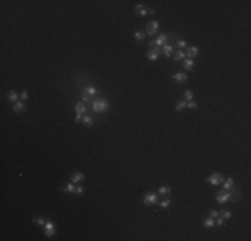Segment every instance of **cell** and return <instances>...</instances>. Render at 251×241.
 <instances>
[{"instance_id":"8","label":"cell","mask_w":251,"mask_h":241,"mask_svg":"<svg viewBox=\"0 0 251 241\" xmlns=\"http://www.w3.org/2000/svg\"><path fill=\"white\" fill-rule=\"evenodd\" d=\"M172 79H174L176 83H184V82H187V75L184 74V72H176V74H174V76H172Z\"/></svg>"},{"instance_id":"20","label":"cell","mask_w":251,"mask_h":241,"mask_svg":"<svg viewBox=\"0 0 251 241\" xmlns=\"http://www.w3.org/2000/svg\"><path fill=\"white\" fill-rule=\"evenodd\" d=\"M19 99V94L16 91H9L8 93V102H17Z\"/></svg>"},{"instance_id":"35","label":"cell","mask_w":251,"mask_h":241,"mask_svg":"<svg viewBox=\"0 0 251 241\" xmlns=\"http://www.w3.org/2000/svg\"><path fill=\"white\" fill-rule=\"evenodd\" d=\"M20 98H22V99H27V98H28L27 90H23V91H22V94H20Z\"/></svg>"},{"instance_id":"34","label":"cell","mask_w":251,"mask_h":241,"mask_svg":"<svg viewBox=\"0 0 251 241\" xmlns=\"http://www.w3.org/2000/svg\"><path fill=\"white\" fill-rule=\"evenodd\" d=\"M176 44H178L180 48H184V47L187 46V43H186L184 40H178V42H176Z\"/></svg>"},{"instance_id":"3","label":"cell","mask_w":251,"mask_h":241,"mask_svg":"<svg viewBox=\"0 0 251 241\" xmlns=\"http://www.w3.org/2000/svg\"><path fill=\"white\" fill-rule=\"evenodd\" d=\"M158 30H159V23L156 20H151V22H148L146 24V35L148 36L155 35L158 32Z\"/></svg>"},{"instance_id":"29","label":"cell","mask_w":251,"mask_h":241,"mask_svg":"<svg viewBox=\"0 0 251 241\" xmlns=\"http://www.w3.org/2000/svg\"><path fill=\"white\" fill-rule=\"evenodd\" d=\"M170 205H171V201H170V200H164V201H162L160 204H159V206H160L162 209H166V208H168Z\"/></svg>"},{"instance_id":"18","label":"cell","mask_w":251,"mask_h":241,"mask_svg":"<svg viewBox=\"0 0 251 241\" xmlns=\"http://www.w3.org/2000/svg\"><path fill=\"white\" fill-rule=\"evenodd\" d=\"M75 189H76L75 183L70 182V183H67L66 186L63 188V192H67V193H75Z\"/></svg>"},{"instance_id":"11","label":"cell","mask_w":251,"mask_h":241,"mask_svg":"<svg viewBox=\"0 0 251 241\" xmlns=\"http://www.w3.org/2000/svg\"><path fill=\"white\" fill-rule=\"evenodd\" d=\"M198 51H199V48H198L196 46L190 47L188 50H187V56H188V59H194V58H195V56L198 55Z\"/></svg>"},{"instance_id":"32","label":"cell","mask_w":251,"mask_h":241,"mask_svg":"<svg viewBox=\"0 0 251 241\" xmlns=\"http://www.w3.org/2000/svg\"><path fill=\"white\" fill-rule=\"evenodd\" d=\"M210 217H213V218H216V217H219V212H216L215 209H211L210 210Z\"/></svg>"},{"instance_id":"37","label":"cell","mask_w":251,"mask_h":241,"mask_svg":"<svg viewBox=\"0 0 251 241\" xmlns=\"http://www.w3.org/2000/svg\"><path fill=\"white\" fill-rule=\"evenodd\" d=\"M142 8H144V5H143V4H138V5H136V7H135V12L140 11Z\"/></svg>"},{"instance_id":"39","label":"cell","mask_w":251,"mask_h":241,"mask_svg":"<svg viewBox=\"0 0 251 241\" xmlns=\"http://www.w3.org/2000/svg\"><path fill=\"white\" fill-rule=\"evenodd\" d=\"M155 14V9H150V11H148V15H154Z\"/></svg>"},{"instance_id":"10","label":"cell","mask_w":251,"mask_h":241,"mask_svg":"<svg viewBox=\"0 0 251 241\" xmlns=\"http://www.w3.org/2000/svg\"><path fill=\"white\" fill-rule=\"evenodd\" d=\"M83 179H84V174H83V173H79V171L72 173V175H71V181H72L73 183L80 182V181H83Z\"/></svg>"},{"instance_id":"5","label":"cell","mask_w":251,"mask_h":241,"mask_svg":"<svg viewBox=\"0 0 251 241\" xmlns=\"http://www.w3.org/2000/svg\"><path fill=\"white\" fill-rule=\"evenodd\" d=\"M75 110H76V118H75V122L79 123V122L81 120V118H83V115L87 113V107H85V105H83V102H79V103H76Z\"/></svg>"},{"instance_id":"15","label":"cell","mask_w":251,"mask_h":241,"mask_svg":"<svg viewBox=\"0 0 251 241\" xmlns=\"http://www.w3.org/2000/svg\"><path fill=\"white\" fill-rule=\"evenodd\" d=\"M81 119H83V125H85V126H94V125H95L94 119L89 117V115H87V114H84Z\"/></svg>"},{"instance_id":"25","label":"cell","mask_w":251,"mask_h":241,"mask_svg":"<svg viewBox=\"0 0 251 241\" xmlns=\"http://www.w3.org/2000/svg\"><path fill=\"white\" fill-rule=\"evenodd\" d=\"M182 59H184V52L180 50L176 51V54H175L174 56V60H176V62H179V60H182Z\"/></svg>"},{"instance_id":"4","label":"cell","mask_w":251,"mask_h":241,"mask_svg":"<svg viewBox=\"0 0 251 241\" xmlns=\"http://www.w3.org/2000/svg\"><path fill=\"white\" fill-rule=\"evenodd\" d=\"M216 202H219V204H224V202L230 201V200H232V193H228L227 190H219L218 192V196L215 197Z\"/></svg>"},{"instance_id":"36","label":"cell","mask_w":251,"mask_h":241,"mask_svg":"<svg viewBox=\"0 0 251 241\" xmlns=\"http://www.w3.org/2000/svg\"><path fill=\"white\" fill-rule=\"evenodd\" d=\"M223 224H224V218H223V217L218 218V221H216V225H218V226H222Z\"/></svg>"},{"instance_id":"17","label":"cell","mask_w":251,"mask_h":241,"mask_svg":"<svg viewBox=\"0 0 251 241\" xmlns=\"http://www.w3.org/2000/svg\"><path fill=\"white\" fill-rule=\"evenodd\" d=\"M146 58L148 59V60H152V62H154V60H158L159 54H156V52H154L152 50H150V51H148V52L146 54Z\"/></svg>"},{"instance_id":"28","label":"cell","mask_w":251,"mask_h":241,"mask_svg":"<svg viewBox=\"0 0 251 241\" xmlns=\"http://www.w3.org/2000/svg\"><path fill=\"white\" fill-rule=\"evenodd\" d=\"M136 15H138V16H140V18H143V16L148 15V9H147L146 7H144V8H142L140 11H138V12H136Z\"/></svg>"},{"instance_id":"26","label":"cell","mask_w":251,"mask_h":241,"mask_svg":"<svg viewBox=\"0 0 251 241\" xmlns=\"http://www.w3.org/2000/svg\"><path fill=\"white\" fill-rule=\"evenodd\" d=\"M219 216H220V217H223L224 220H228V218H231V212H230V210H224L223 209L219 213Z\"/></svg>"},{"instance_id":"22","label":"cell","mask_w":251,"mask_h":241,"mask_svg":"<svg viewBox=\"0 0 251 241\" xmlns=\"http://www.w3.org/2000/svg\"><path fill=\"white\" fill-rule=\"evenodd\" d=\"M203 225H205L206 228H213V226L215 225V221H214L213 217H209V218H206L205 221H203Z\"/></svg>"},{"instance_id":"1","label":"cell","mask_w":251,"mask_h":241,"mask_svg":"<svg viewBox=\"0 0 251 241\" xmlns=\"http://www.w3.org/2000/svg\"><path fill=\"white\" fill-rule=\"evenodd\" d=\"M91 105H92V111L96 114L106 113L108 110V107H110V103H108V101L104 99V98H99V99H96V101L94 102V103H91Z\"/></svg>"},{"instance_id":"21","label":"cell","mask_w":251,"mask_h":241,"mask_svg":"<svg viewBox=\"0 0 251 241\" xmlns=\"http://www.w3.org/2000/svg\"><path fill=\"white\" fill-rule=\"evenodd\" d=\"M158 193H159V196H168L171 193V189L168 186H162V188H159Z\"/></svg>"},{"instance_id":"33","label":"cell","mask_w":251,"mask_h":241,"mask_svg":"<svg viewBox=\"0 0 251 241\" xmlns=\"http://www.w3.org/2000/svg\"><path fill=\"white\" fill-rule=\"evenodd\" d=\"M75 193H76V194H83V193H84V188L76 186V189H75Z\"/></svg>"},{"instance_id":"9","label":"cell","mask_w":251,"mask_h":241,"mask_svg":"<svg viewBox=\"0 0 251 241\" xmlns=\"http://www.w3.org/2000/svg\"><path fill=\"white\" fill-rule=\"evenodd\" d=\"M167 42V35H164V34H160V35L156 38V39L154 40V44L155 46H164Z\"/></svg>"},{"instance_id":"6","label":"cell","mask_w":251,"mask_h":241,"mask_svg":"<svg viewBox=\"0 0 251 241\" xmlns=\"http://www.w3.org/2000/svg\"><path fill=\"white\" fill-rule=\"evenodd\" d=\"M158 197H159V196L156 194V193H154V192H148V193H147V194L143 197L144 205H156V202H158Z\"/></svg>"},{"instance_id":"24","label":"cell","mask_w":251,"mask_h":241,"mask_svg":"<svg viewBox=\"0 0 251 241\" xmlns=\"http://www.w3.org/2000/svg\"><path fill=\"white\" fill-rule=\"evenodd\" d=\"M186 106H187V101H180V102H178V103H176L175 109H176V111H182Z\"/></svg>"},{"instance_id":"13","label":"cell","mask_w":251,"mask_h":241,"mask_svg":"<svg viewBox=\"0 0 251 241\" xmlns=\"http://www.w3.org/2000/svg\"><path fill=\"white\" fill-rule=\"evenodd\" d=\"M172 51H174V46H172V44H164V46H163V54L166 55L167 58L171 56Z\"/></svg>"},{"instance_id":"27","label":"cell","mask_w":251,"mask_h":241,"mask_svg":"<svg viewBox=\"0 0 251 241\" xmlns=\"http://www.w3.org/2000/svg\"><path fill=\"white\" fill-rule=\"evenodd\" d=\"M184 98H186V101L190 102V101H192L194 99V94L191 90H186L184 91Z\"/></svg>"},{"instance_id":"12","label":"cell","mask_w":251,"mask_h":241,"mask_svg":"<svg viewBox=\"0 0 251 241\" xmlns=\"http://www.w3.org/2000/svg\"><path fill=\"white\" fill-rule=\"evenodd\" d=\"M24 110H26V106H24V103L22 101H17L13 105V111L15 113H23Z\"/></svg>"},{"instance_id":"19","label":"cell","mask_w":251,"mask_h":241,"mask_svg":"<svg viewBox=\"0 0 251 241\" xmlns=\"http://www.w3.org/2000/svg\"><path fill=\"white\" fill-rule=\"evenodd\" d=\"M84 90H85V93L88 94L89 97H94V95H96V94H98V89H96V87H94V86H87Z\"/></svg>"},{"instance_id":"16","label":"cell","mask_w":251,"mask_h":241,"mask_svg":"<svg viewBox=\"0 0 251 241\" xmlns=\"http://www.w3.org/2000/svg\"><path fill=\"white\" fill-rule=\"evenodd\" d=\"M183 67H184V70L187 71H191L194 67V60L192 59H184V62H183Z\"/></svg>"},{"instance_id":"31","label":"cell","mask_w":251,"mask_h":241,"mask_svg":"<svg viewBox=\"0 0 251 241\" xmlns=\"http://www.w3.org/2000/svg\"><path fill=\"white\" fill-rule=\"evenodd\" d=\"M186 107H188V109H196L198 103L194 101H190V102H187V106H186Z\"/></svg>"},{"instance_id":"14","label":"cell","mask_w":251,"mask_h":241,"mask_svg":"<svg viewBox=\"0 0 251 241\" xmlns=\"http://www.w3.org/2000/svg\"><path fill=\"white\" fill-rule=\"evenodd\" d=\"M232 186H234V179L230 177L223 182V190H231Z\"/></svg>"},{"instance_id":"7","label":"cell","mask_w":251,"mask_h":241,"mask_svg":"<svg viewBox=\"0 0 251 241\" xmlns=\"http://www.w3.org/2000/svg\"><path fill=\"white\" fill-rule=\"evenodd\" d=\"M44 233L47 237H52L55 234V224L52 221H47L44 225Z\"/></svg>"},{"instance_id":"2","label":"cell","mask_w":251,"mask_h":241,"mask_svg":"<svg viewBox=\"0 0 251 241\" xmlns=\"http://www.w3.org/2000/svg\"><path fill=\"white\" fill-rule=\"evenodd\" d=\"M223 181H224L223 174H222V173H218V171L214 173V174H211L209 178H206V182L211 183L213 186H218V185H220Z\"/></svg>"},{"instance_id":"30","label":"cell","mask_w":251,"mask_h":241,"mask_svg":"<svg viewBox=\"0 0 251 241\" xmlns=\"http://www.w3.org/2000/svg\"><path fill=\"white\" fill-rule=\"evenodd\" d=\"M34 221H35L38 225H42V226L46 225V221H44L42 217H35V218H34Z\"/></svg>"},{"instance_id":"38","label":"cell","mask_w":251,"mask_h":241,"mask_svg":"<svg viewBox=\"0 0 251 241\" xmlns=\"http://www.w3.org/2000/svg\"><path fill=\"white\" fill-rule=\"evenodd\" d=\"M81 99H83V102H84V103H89V98L87 97V95H83V97H81Z\"/></svg>"},{"instance_id":"23","label":"cell","mask_w":251,"mask_h":241,"mask_svg":"<svg viewBox=\"0 0 251 241\" xmlns=\"http://www.w3.org/2000/svg\"><path fill=\"white\" fill-rule=\"evenodd\" d=\"M134 38H135V40H138V42H142V40L146 38V34H143V32H140V31H136L135 34H134Z\"/></svg>"}]
</instances>
